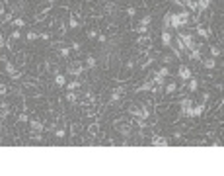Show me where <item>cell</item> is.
Returning <instances> with one entry per match:
<instances>
[{
  "instance_id": "23",
  "label": "cell",
  "mask_w": 224,
  "mask_h": 176,
  "mask_svg": "<svg viewBox=\"0 0 224 176\" xmlns=\"http://www.w3.org/2000/svg\"><path fill=\"white\" fill-rule=\"evenodd\" d=\"M12 25H14V28H23V25H25V20H23V18H14V20H12Z\"/></svg>"
},
{
  "instance_id": "22",
  "label": "cell",
  "mask_w": 224,
  "mask_h": 176,
  "mask_svg": "<svg viewBox=\"0 0 224 176\" xmlns=\"http://www.w3.org/2000/svg\"><path fill=\"white\" fill-rule=\"evenodd\" d=\"M197 88H199V80H197V78H189V92H195Z\"/></svg>"
},
{
  "instance_id": "7",
  "label": "cell",
  "mask_w": 224,
  "mask_h": 176,
  "mask_svg": "<svg viewBox=\"0 0 224 176\" xmlns=\"http://www.w3.org/2000/svg\"><path fill=\"white\" fill-rule=\"evenodd\" d=\"M195 31H197V35H199V37H203V39H209V37H211L209 28H207V25H203V24H197Z\"/></svg>"
},
{
  "instance_id": "25",
  "label": "cell",
  "mask_w": 224,
  "mask_h": 176,
  "mask_svg": "<svg viewBox=\"0 0 224 176\" xmlns=\"http://www.w3.org/2000/svg\"><path fill=\"white\" fill-rule=\"evenodd\" d=\"M66 88H68V90H76V88H80V80H70V82H66Z\"/></svg>"
},
{
  "instance_id": "35",
  "label": "cell",
  "mask_w": 224,
  "mask_h": 176,
  "mask_svg": "<svg viewBox=\"0 0 224 176\" xmlns=\"http://www.w3.org/2000/svg\"><path fill=\"white\" fill-rule=\"evenodd\" d=\"M82 49V45H80L78 41H72V45H70V51H80Z\"/></svg>"
},
{
  "instance_id": "40",
  "label": "cell",
  "mask_w": 224,
  "mask_h": 176,
  "mask_svg": "<svg viewBox=\"0 0 224 176\" xmlns=\"http://www.w3.org/2000/svg\"><path fill=\"white\" fill-rule=\"evenodd\" d=\"M127 14H129V16H134V14H137V8H133V6L127 8Z\"/></svg>"
},
{
  "instance_id": "11",
  "label": "cell",
  "mask_w": 224,
  "mask_h": 176,
  "mask_svg": "<svg viewBox=\"0 0 224 176\" xmlns=\"http://www.w3.org/2000/svg\"><path fill=\"white\" fill-rule=\"evenodd\" d=\"M29 127H31V131H39V133L45 129L43 121H39V119H29Z\"/></svg>"
},
{
  "instance_id": "34",
  "label": "cell",
  "mask_w": 224,
  "mask_h": 176,
  "mask_svg": "<svg viewBox=\"0 0 224 176\" xmlns=\"http://www.w3.org/2000/svg\"><path fill=\"white\" fill-rule=\"evenodd\" d=\"M55 135H57L59 139H60V137H65V135H66V131H65V127H59V129L55 131Z\"/></svg>"
},
{
  "instance_id": "33",
  "label": "cell",
  "mask_w": 224,
  "mask_h": 176,
  "mask_svg": "<svg viewBox=\"0 0 224 176\" xmlns=\"http://www.w3.org/2000/svg\"><path fill=\"white\" fill-rule=\"evenodd\" d=\"M39 39H43V41H49V39H51V33H49V31H43V33H39Z\"/></svg>"
},
{
  "instance_id": "20",
  "label": "cell",
  "mask_w": 224,
  "mask_h": 176,
  "mask_svg": "<svg viewBox=\"0 0 224 176\" xmlns=\"http://www.w3.org/2000/svg\"><path fill=\"white\" fill-rule=\"evenodd\" d=\"M175 90H177V84H175V82H169V84H166V88H164L166 94H174Z\"/></svg>"
},
{
  "instance_id": "19",
  "label": "cell",
  "mask_w": 224,
  "mask_h": 176,
  "mask_svg": "<svg viewBox=\"0 0 224 176\" xmlns=\"http://www.w3.org/2000/svg\"><path fill=\"white\" fill-rule=\"evenodd\" d=\"M220 55H222V49H220L218 45H212V47H211V57L216 59V57H220Z\"/></svg>"
},
{
  "instance_id": "26",
  "label": "cell",
  "mask_w": 224,
  "mask_h": 176,
  "mask_svg": "<svg viewBox=\"0 0 224 176\" xmlns=\"http://www.w3.org/2000/svg\"><path fill=\"white\" fill-rule=\"evenodd\" d=\"M156 74H160L162 78H166V76H169V69H168V67H160V70H158Z\"/></svg>"
},
{
  "instance_id": "9",
  "label": "cell",
  "mask_w": 224,
  "mask_h": 176,
  "mask_svg": "<svg viewBox=\"0 0 224 176\" xmlns=\"http://www.w3.org/2000/svg\"><path fill=\"white\" fill-rule=\"evenodd\" d=\"M150 143L154 145V147H168V145H169V143H168V139H166V137H162V135H154Z\"/></svg>"
},
{
  "instance_id": "3",
  "label": "cell",
  "mask_w": 224,
  "mask_h": 176,
  "mask_svg": "<svg viewBox=\"0 0 224 176\" xmlns=\"http://www.w3.org/2000/svg\"><path fill=\"white\" fill-rule=\"evenodd\" d=\"M84 69H86V67L80 63V61H72V63L68 65V74H72V76H80V74L84 73Z\"/></svg>"
},
{
  "instance_id": "16",
  "label": "cell",
  "mask_w": 224,
  "mask_h": 176,
  "mask_svg": "<svg viewBox=\"0 0 224 176\" xmlns=\"http://www.w3.org/2000/svg\"><path fill=\"white\" fill-rule=\"evenodd\" d=\"M66 82H68V80H66L65 74H59V73L55 74V84H57V86H66Z\"/></svg>"
},
{
  "instance_id": "36",
  "label": "cell",
  "mask_w": 224,
  "mask_h": 176,
  "mask_svg": "<svg viewBox=\"0 0 224 176\" xmlns=\"http://www.w3.org/2000/svg\"><path fill=\"white\" fill-rule=\"evenodd\" d=\"M6 94H8V86L0 82V96H6Z\"/></svg>"
},
{
  "instance_id": "24",
  "label": "cell",
  "mask_w": 224,
  "mask_h": 176,
  "mask_svg": "<svg viewBox=\"0 0 224 176\" xmlns=\"http://www.w3.org/2000/svg\"><path fill=\"white\" fill-rule=\"evenodd\" d=\"M66 100H68L70 104H74V102H78V94H76L74 90H70V92L66 94Z\"/></svg>"
},
{
  "instance_id": "12",
  "label": "cell",
  "mask_w": 224,
  "mask_h": 176,
  "mask_svg": "<svg viewBox=\"0 0 224 176\" xmlns=\"http://www.w3.org/2000/svg\"><path fill=\"white\" fill-rule=\"evenodd\" d=\"M211 8V0H197V12H205V10H209Z\"/></svg>"
},
{
  "instance_id": "18",
  "label": "cell",
  "mask_w": 224,
  "mask_h": 176,
  "mask_svg": "<svg viewBox=\"0 0 224 176\" xmlns=\"http://www.w3.org/2000/svg\"><path fill=\"white\" fill-rule=\"evenodd\" d=\"M117 129L121 131L123 135H129V133H131V127H129V123H119V125H117Z\"/></svg>"
},
{
  "instance_id": "44",
  "label": "cell",
  "mask_w": 224,
  "mask_h": 176,
  "mask_svg": "<svg viewBox=\"0 0 224 176\" xmlns=\"http://www.w3.org/2000/svg\"><path fill=\"white\" fill-rule=\"evenodd\" d=\"M4 14H6V8H4L2 2H0V16H4Z\"/></svg>"
},
{
  "instance_id": "17",
  "label": "cell",
  "mask_w": 224,
  "mask_h": 176,
  "mask_svg": "<svg viewBox=\"0 0 224 176\" xmlns=\"http://www.w3.org/2000/svg\"><path fill=\"white\" fill-rule=\"evenodd\" d=\"M96 65H97L96 57H92V55H90V57H86V61H84V67H86V69H94Z\"/></svg>"
},
{
  "instance_id": "27",
  "label": "cell",
  "mask_w": 224,
  "mask_h": 176,
  "mask_svg": "<svg viewBox=\"0 0 224 176\" xmlns=\"http://www.w3.org/2000/svg\"><path fill=\"white\" fill-rule=\"evenodd\" d=\"M129 113H131V116H134V118H138L140 108H138V106H131V108H129Z\"/></svg>"
},
{
  "instance_id": "45",
  "label": "cell",
  "mask_w": 224,
  "mask_h": 176,
  "mask_svg": "<svg viewBox=\"0 0 224 176\" xmlns=\"http://www.w3.org/2000/svg\"><path fill=\"white\" fill-rule=\"evenodd\" d=\"M127 69H134V61H127Z\"/></svg>"
},
{
  "instance_id": "10",
  "label": "cell",
  "mask_w": 224,
  "mask_h": 176,
  "mask_svg": "<svg viewBox=\"0 0 224 176\" xmlns=\"http://www.w3.org/2000/svg\"><path fill=\"white\" fill-rule=\"evenodd\" d=\"M207 110L205 108V104L201 102V104H197V106H193L191 108V118H199V116H203V112Z\"/></svg>"
},
{
  "instance_id": "6",
  "label": "cell",
  "mask_w": 224,
  "mask_h": 176,
  "mask_svg": "<svg viewBox=\"0 0 224 176\" xmlns=\"http://www.w3.org/2000/svg\"><path fill=\"white\" fill-rule=\"evenodd\" d=\"M123 94H125V86H117V88H113V90H111V96H109V102H119Z\"/></svg>"
},
{
  "instance_id": "38",
  "label": "cell",
  "mask_w": 224,
  "mask_h": 176,
  "mask_svg": "<svg viewBox=\"0 0 224 176\" xmlns=\"http://www.w3.org/2000/svg\"><path fill=\"white\" fill-rule=\"evenodd\" d=\"M88 37H90V39L97 37V31H96V30H90V31H88Z\"/></svg>"
},
{
  "instance_id": "32",
  "label": "cell",
  "mask_w": 224,
  "mask_h": 176,
  "mask_svg": "<svg viewBox=\"0 0 224 176\" xmlns=\"http://www.w3.org/2000/svg\"><path fill=\"white\" fill-rule=\"evenodd\" d=\"M137 31H138L140 35H146V33H148V25H138Z\"/></svg>"
},
{
  "instance_id": "4",
  "label": "cell",
  "mask_w": 224,
  "mask_h": 176,
  "mask_svg": "<svg viewBox=\"0 0 224 176\" xmlns=\"http://www.w3.org/2000/svg\"><path fill=\"white\" fill-rule=\"evenodd\" d=\"M179 106H181V116H187V118H191L193 100H191V98H181V102H179Z\"/></svg>"
},
{
  "instance_id": "31",
  "label": "cell",
  "mask_w": 224,
  "mask_h": 176,
  "mask_svg": "<svg viewBox=\"0 0 224 176\" xmlns=\"http://www.w3.org/2000/svg\"><path fill=\"white\" fill-rule=\"evenodd\" d=\"M152 22V16H142V20H140V25H148Z\"/></svg>"
},
{
  "instance_id": "42",
  "label": "cell",
  "mask_w": 224,
  "mask_h": 176,
  "mask_svg": "<svg viewBox=\"0 0 224 176\" xmlns=\"http://www.w3.org/2000/svg\"><path fill=\"white\" fill-rule=\"evenodd\" d=\"M2 47H6V41H4V37H2V33H0V49Z\"/></svg>"
},
{
  "instance_id": "21",
  "label": "cell",
  "mask_w": 224,
  "mask_h": 176,
  "mask_svg": "<svg viewBox=\"0 0 224 176\" xmlns=\"http://www.w3.org/2000/svg\"><path fill=\"white\" fill-rule=\"evenodd\" d=\"M148 118H150V110L148 108H140V113H138L137 119H148Z\"/></svg>"
},
{
  "instance_id": "28",
  "label": "cell",
  "mask_w": 224,
  "mask_h": 176,
  "mask_svg": "<svg viewBox=\"0 0 224 176\" xmlns=\"http://www.w3.org/2000/svg\"><path fill=\"white\" fill-rule=\"evenodd\" d=\"M25 37H28V41H35V39H39V33L37 31H28Z\"/></svg>"
},
{
  "instance_id": "39",
  "label": "cell",
  "mask_w": 224,
  "mask_h": 176,
  "mask_svg": "<svg viewBox=\"0 0 224 176\" xmlns=\"http://www.w3.org/2000/svg\"><path fill=\"white\" fill-rule=\"evenodd\" d=\"M97 41H100V43H105V41H107V35H105V33L97 35Z\"/></svg>"
},
{
  "instance_id": "47",
  "label": "cell",
  "mask_w": 224,
  "mask_h": 176,
  "mask_svg": "<svg viewBox=\"0 0 224 176\" xmlns=\"http://www.w3.org/2000/svg\"><path fill=\"white\" fill-rule=\"evenodd\" d=\"M0 131H2V125H0Z\"/></svg>"
},
{
  "instance_id": "30",
  "label": "cell",
  "mask_w": 224,
  "mask_h": 176,
  "mask_svg": "<svg viewBox=\"0 0 224 176\" xmlns=\"http://www.w3.org/2000/svg\"><path fill=\"white\" fill-rule=\"evenodd\" d=\"M59 55L66 59V57L70 55V47H60V49H59Z\"/></svg>"
},
{
  "instance_id": "46",
  "label": "cell",
  "mask_w": 224,
  "mask_h": 176,
  "mask_svg": "<svg viewBox=\"0 0 224 176\" xmlns=\"http://www.w3.org/2000/svg\"><path fill=\"white\" fill-rule=\"evenodd\" d=\"M47 2H49V4H55V0H47Z\"/></svg>"
},
{
  "instance_id": "8",
  "label": "cell",
  "mask_w": 224,
  "mask_h": 176,
  "mask_svg": "<svg viewBox=\"0 0 224 176\" xmlns=\"http://www.w3.org/2000/svg\"><path fill=\"white\" fill-rule=\"evenodd\" d=\"M187 57H189L191 61H201L203 55H201V45H197L193 49H189V53H187Z\"/></svg>"
},
{
  "instance_id": "49",
  "label": "cell",
  "mask_w": 224,
  "mask_h": 176,
  "mask_svg": "<svg viewBox=\"0 0 224 176\" xmlns=\"http://www.w3.org/2000/svg\"><path fill=\"white\" fill-rule=\"evenodd\" d=\"M103 2H105V0H103Z\"/></svg>"
},
{
  "instance_id": "43",
  "label": "cell",
  "mask_w": 224,
  "mask_h": 176,
  "mask_svg": "<svg viewBox=\"0 0 224 176\" xmlns=\"http://www.w3.org/2000/svg\"><path fill=\"white\" fill-rule=\"evenodd\" d=\"M162 61H164V63H169V61H172V55H164Z\"/></svg>"
},
{
  "instance_id": "1",
  "label": "cell",
  "mask_w": 224,
  "mask_h": 176,
  "mask_svg": "<svg viewBox=\"0 0 224 176\" xmlns=\"http://www.w3.org/2000/svg\"><path fill=\"white\" fill-rule=\"evenodd\" d=\"M189 20H191V14L187 12V10H181V12H177V14H174V12H169V28H181V25H187L189 24Z\"/></svg>"
},
{
  "instance_id": "15",
  "label": "cell",
  "mask_w": 224,
  "mask_h": 176,
  "mask_svg": "<svg viewBox=\"0 0 224 176\" xmlns=\"http://www.w3.org/2000/svg\"><path fill=\"white\" fill-rule=\"evenodd\" d=\"M68 25H70V30H76L78 25H80V18H78V14H70V20H68Z\"/></svg>"
},
{
  "instance_id": "48",
  "label": "cell",
  "mask_w": 224,
  "mask_h": 176,
  "mask_svg": "<svg viewBox=\"0 0 224 176\" xmlns=\"http://www.w3.org/2000/svg\"><path fill=\"white\" fill-rule=\"evenodd\" d=\"M0 2H2V0H0Z\"/></svg>"
},
{
  "instance_id": "5",
  "label": "cell",
  "mask_w": 224,
  "mask_h": 176,
  "mask_svg": "<svg viewBox=\"0 0 224 176\" xmlns=\"http://www.w3.org/2000/svg\"><path fill=\"white\" fill-rule=\"evenodd\" d=\"M177 76H179V80L187 82V80H189V78L193 76V73H191V69L187 67V65H179V69H177Z\"/></svg>"
},
{
  "instance_id": "14",
  "label": "cell",
  "mask_w": 224,
  "mask_h": 176,
  "mask_svg": "<svg viewBox=\"0 0 224 176\" xmlns=\"http://www.w3.org/2000/svg\"><path fill=\"white\" fill-rule=\"evenodd\" d=\"M201 63H203L205 69H214V67H216V59H214V57H207V59H201Z\"/></svg>"
},
{
  "instance_id": "2",
  "label": "cell",
  "mask_w": 224,
  "mask_h": 176,
  "mask_svg": "<svg viewBox=\"0 0 224 176\" xmlns=\"http://www.w3.org/2000/svg\"><path fill=\"white\" fill-rule=\"evenodd\" d=\"M179 41L183 43V47L189 51V49H193V47H197V43H195V39H193V35L191 33H185V31H179Z\"/></svg>"
},
{
  "instance_id": "37",
  "label": "cell",
  "mask_w": 224,
  "mask_h": 176,
  "mask_svg": "<svg viewBox=\"0 0 224 176\" xmlns=\"http://www.w3.org/2000/svg\"><path fill=\"white\" fill-rule=\"evenodd\" d=\"M18 121H22V123H23V121H29V116L23 112V113H20V118H18Z\"/></svg>"
},
{
  "instance_id": "29",
  "label": "cell",
  "mask_w": 224,
  "mask_h": 176,
  "mask_svg": "<svg viewBox=\"0 0 224 176\" xmlns=\"http://www.w3.org/2000/svg\"><path fill=\"white\" fill-rule=\"evenodd\" d=\"M14 18H16V16H14L12 12H6V14H4V18H2V24H8V22H12Z\"/></svg>"
},
{
  "instance_id": "41",
  "label": "cell",
  "mask_w": 224,
  "mask_h": 176,
  "mask_svg": "<svg viewBox=\"0 0 224 176\" xmlns=\"http://www.w3.org/2000/svg\"><path fill=\"white\" fill-rule=\"evenodd\" d=\"M209 98H211V94H209V92H205V94H203V100H201V102H203V104H205V102H209Z\"/></svg>"
},
{
  "instance_id": "13",
  "label": "cell",
  "mask_w": 224,
  "mask_h": 176,
  "mask_svg": "<svg viewBox=\"0 0 224 176\" xmlns=\"http://www.w3.org/2000/svg\"><path fill=\"white\" fill-rule=\"evenodd\" d=\"M162 45H164V47H169V45H172V33H169V30H164V31H162Z\"/></svg>"
}]
</instances>
